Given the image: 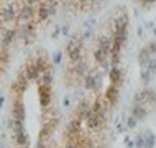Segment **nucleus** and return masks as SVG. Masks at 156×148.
Instances as JSON below:
<instances>
[{
  "label": "nucleus",
  "instance_id": "nucleus-1",
  "mask_svg": "<svg viewBox=\"0 0 156 148\" xmlns=\"http://www.w3.org/2000/svg\"><path fill=\"white\" fill-rule=\"evenodd\" d=\"M153 143H154V137H153V133H150V132L143 133L136 138L138 148H153Z\"/></svg>",
  "mask_w": 156,
  "mask_h": 148
}]
</instances>
